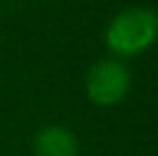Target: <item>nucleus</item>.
<instances>
[{"label":"nucleus","mask_w":158,"mask_h":156,"mask_svg":"<svg viewBox=\"0 0 158 156\" xmlns=\"http://www.w3.org/2000/svg\"><path fill=\"white\" fill-rule=\"evenodd\" d=\"M131 90V74L126 64L115 60V57H106L99 60L89 67L85 78V92L87 99L94 106H115Z\"/></svg>","instance_id":"obj_2"},{"label":"nucleus","mask_w":158,"mask_h":156,"mask_svg":"<svg viewBox=\"0 0 158 156\" xmlns=\"http://www.w3.org/2000/svg\"><path fill=\"white\" fill-rule=\"evenodd\" d=\"M78 138L73 131L60 124H48L39 129L32 138L35 156H78Z\"/></svg>","instance_id":"obj_3"},{"label":"nucleus","mask_w":158,"mask_h":156,"mask_svg":"<svg viewBox=\"0 0 158 156\" xmlns=\"http://www.w3.org/2000/svg\"><path fill=\"white\" fill-rule=\"evenodd\" d=\"M158 39V14L147 7L119 12L106 28V46L119 57L140 55Z\"/></svg>","instance_id":"obj_1"}]
</instances>
